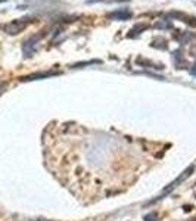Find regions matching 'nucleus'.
I'll list each match as a JSON object with an SVG mask.
<instances>
[{
	"mask_svg": "<svg viewBox=\"0 0 196 221\" xmlns=\"http://www.w3.org/2000/svg\"><path fill=\"white\" fill-rule=\"evenodd\" d=\"M193 171H195V165H189L187 168H186V170L183 171V172L180 174V176H179V177H177V179L174 180V181H171L170 184H168V186H167V187H165V189H164V190H162V193H161V195L158 196L156 199H154V201H151L149 204H151V205H152V204H155V202H158L159 199H162V197H164V196H165V195H168V193H170L171 190H174L176 187L179 186L180 183H183V181H184V180H186V179H189V177H190V174H192Z\"/></svg>",
	"mask_w": 196,
	"mask_h": 221,
	"instance_id": "obj_1",
	"label": "nucleus"
},
{
	"mask_svg": "<svg viewBox=\"0 0 196 221\" xmlns=\"http://www.w3.org/2000/svg\"><path fill=\"white\" fill-rule=\"evenodd\" d=\"M24 19H16V21H12L10 24H8V25L5 27V30L8 31L9 34H16V33H19L24 27H25V22H22Z\"/></svg>",
	"mask_w": 196,
	"mask_h": 221,
	"instance_id": "obj_2",
	"label": "nucleus"
},
{
	"mask_svg": "<svg viewBox=\"0 0 196 221\" xmlns=\"http://www.w3.org/2000/svg\"><path fill=\"white\" fill-rule=\"evenodd\" d=\"M53 72H37V74H33V75H28L24 77L22 81H31V80H37V78H44V77H49L52 75Z\"/></svg>",
	"mask_w": 196,
	"mask_h": 221,
	"instance_id": "obj_3",
	"label": "nucleus"
},
{
	"mask_svg": "<svg viewBox=\"0 0 196 221\" xmlns=\"http://www.w3.org/2000/svg\"><path fill=\"white\" fill-rule=\"evenodd\" d=\"M156 217H158V215H156L155 212H152L151 215H146L145 220H146V221H156Z\"/></svg>",
	"mask_w": 196,
	"mask_h": 221,
	"instance_id": "obj_4",
	"label": "nucleus"
},
{
	"mask_svg": "<svg viewBox=\"0 0 196 221\" xmlns=\"http://www.w3.org/2000/svg\"><path fill=\"white\" fill-rule=\"evenodd\" d=\"M190 208H192V205H186V206H183V209H184V211H190Z\"/></svg>",
	"mask_w": 196,
	"mask_h": 221,
	"instance_id": "obj_5",
	"label": "nucleus"
}]
</instances>
